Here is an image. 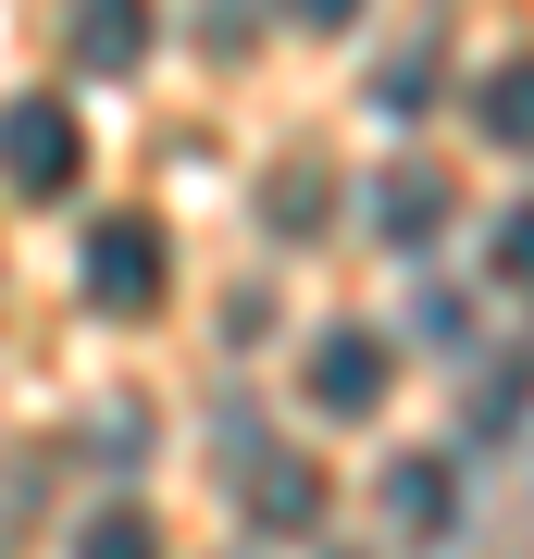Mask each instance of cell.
Instances as JSON below:
<instances>
[{
	"mask_svg": "<svg viewBox=\"0 0 534 559\" xmlns=\"http://www.w3.org/2000/svg\"><path fill=\"white\" fill-rule=\"evenodd\" d=\"M298 385H311V411H323V423H360V411H385L397 348L373 336V323H323V336L298 348Z\"/></svg>",
	"mask_w": 534,
	"mask_h": 559,
	"instance_id": "1",
	"label": "cell"
},
{
	"mask_svg": "<svg viewBox=\"0 0 534 559\" xmlns=\"http://www.w3.org/2000/svg\"><path fill=\"white\" fill-rule=\"evenodd\" d=\"M0 175H13L25 200H62V187L87 175V124L62 100H13V112H0Z\"/></svg>",
	"mask_w": 534,
	"mask_h": 559,
	"instance_id": "2",
	"label": "cell"
},
{
	"mask_svg": "<svg viewBox=\"0 0 534 559\" xmlns=\"http://www.w3.org/2000/svg\"><path fill=\"white\" fill-rule=\"evenodd\" d=\"M162 286H175V249H162V224H150V212H112V224L87 237V299H99V311H150Z\"/></svg>",
	"mask_w": 534,
	"mask_h": 559,
	"instance_id": "3",
	"label": "cell"
},
{
	"mask_svg": "<svg viewBox=\"0 0 534 559\" xmlns=\"http://www.w3.org/2000/svg\"><path fill=\"white\" fill-rule=\"evenodd\" d=\"M323 510H336V498H323V460H298V448H261L249 460V522H261V535H323Z\"/></svg>",
	"mask_w": 534,
	"mask_h": 559,
	"instance_id": "4",
	"label": "cell"
},
{
	"mask_svg": "<svg viewBox=\"0 0 534 559\" xmlns=\"http://www.w3.org/2000/svg\"><path fill=\"white\" fill-rule=\"evenodd\" d=\"M448 212H460V187L436 175V162H397V175L373 187V224H385V249H436V237H448Z\"/></svg>",
	"mask_w": 534,
	"mask_h": 559,
	"instance_id": "5",
	"label": "cell"
},
{
	"mask_svg": "<svg viewBox=\"0 0 534 559\" xmlns=\"http://www.w3.org/2000/svg\"><path fill=\"white\" fill-rule=\"evenodd\" d=\"M385 522L411 547H448L460 535V473H448V460H385Z\"/></svg>",
	"mask_w": 534,
	"mask_h": 559,
	"instance_id": "6",
	"label": "cell"
},
{
	"mask_svg": "<svg viewBox=\"0 0 534 559\" xmlns=\"http://www.w3.org/2000/svg\"><path fill=\"white\" fill-rule=\"evenodd\" d=\"M138 62H150V13H112V0L75 13V75H138Z\"/></svg>",
	"mask_w": 534,
	"mask_h": 559,
	"instance_id": "7",
	"label": "cell"
},
{
	"mask_svg": "<svg viewBox=\"0 0 534 559\" xmlns=\"http://www.w3.org/2000/svg\"><path fill=\"white\" fill-rule=\"evenodd\" d=\"M473 124H485L497 150H534V50H522V62H497V75L473 87Z\"/></svg>",
	"mask_w": 534,
	"mask_h": 559,
	"instance_id": "8",
	"label": "cell"
},
{
	"mask_svg": "<svg viewBox=\"0 0 534 559\" xmlns=\"http://www.w3.org/2000/svg\"><path fill=\"white\" fill-rule=\"evenodd\" d=\"M261 200H274V237H311V224L336 212V175H323V162H286V175L261 187Z\"/></svg>",
	"mask_w": 534,
	"mask_h": 559,
	"instance_id": "9",
	"label": "cell"
},
{
	"mask_svg": "<svg viewBox=\"0 0 534 559\" xmlns=\"http://www.w3.org/2000/svg\"><path fill=\"white\" fill-rule=\"evenodd\" d=\"M75 559H162V522L112 498V510H87V535H75Z\"/></svg>",
	"mask_w": 534,
	"mask_h": 559,
	"instance_id": "10",
	"label": "cell"
},
{
	"mask_svg": "<svg viewBox=\"0 0 534 559\" xmlns=\"http://www.w3.org/2000/svg\"><path fill=\"white\" fill-rule=\"evenodd\" d=\"M522 399H534V360H497V373H485V399H473V436H510Z\"/></svg>",
	"mask_w": 534,
	"mask_h": 559,
	"instance_id": "11",
	"label": "cell"
},
{
	"mask_svg": "<svg viewBox=\"0 0 534 559\" xmlns=\"http://www.w3.org/2000/svg\"><path fill=\"white\" fill-rule=\"evenodd\" d=\"M436 62H448L436 38H423V50H397L385 75H373V100H385V112H411V100H436Z\"/></svg>",
	"mask_w": 534,
	"mask_h": 559,
	"instance_id": "12",
	"label": "cell"
},
{
	"mask_svg": "<svg viewBox=\"0 0 534 559\" xmlns=\"http://www.w3.org/2000/svg\"><path fill=\"white\" fill-rule=\"evenodd\" d=\"M497 286H522V299H534V200L497 224Z\"/></svg>",
	"mask_w": 534,
	"mask_h": 559,
	"instance_id": "13",
	"label": "cell"
}]
</instances>
